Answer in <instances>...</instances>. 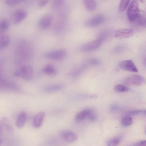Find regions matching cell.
I'll list each match as a JSON object with an SVG mask.
<instances>
[{
    "mask_svg": "<svg viewBox=\"0 0 146 146\" xmlns=\"http://www.w3.org/2000/svg\"><path fill=\"white\" fill-rule=\"evenodd\" d=\"M33 69L30 65H25L17 68L14 73V75L27 81L31 80L33 75Z\"/></svg>",
    "mask_w": 146,
    "mask_h": 146,
    "instance_id": "cell-1",
    "label": "cell"
},
{
    "mask_svg": "<svg viewBox=\"0 0 146 146\" xmlns=\"http://www.w3.org/2000/svg\"><path fill=\"white\" fill-rule=\"evenodd\" d=\"M140 13L138 3L136 0H132L129 5L127 11L128 20L131 22L135 21Z\"/></svg>",
    "mask_w": 146,
    "mask_h": 146,
    "instance_id": "cell-2",
    "label": "cell"
},
{
    "mask_svg": "<svg viewBox=\"0 0 146 146\" xmlns=\"http://www.w3.org/2000/svg\"><path fill=\"white\" fill-rule=\"evenodd\" d=\"M67 52V50L64 49H59L49 51L46 54L45 56L48 59L60 60L65 58Z\"/></svg>",
    "mask_w": 146,
    "mask_h": 146,
    "instance_id": "cell-3",
    "label": "cell"
},
{
    "mask_svg": "<svg viewBox=\"0 0 146 146\" xmlns=\"http://www.w3.org/2000/svg\"><path fill=\"white\" fill-rule=\"evenodd\" d=\"M102 39L101 38H99L87 42L82 45L81 48V50L85 52L94 50L100 47L102 44Z\"/></svg>",
    "mask_w": 146,
    "mask_h": 146,
    "instance_id": "cell-4",
    "label": "cell"
},
{
    "mask_svg": "<svg viewBox=\"0 0 146 146\" xmlns=\"http://www.w3.org/2000/svg\"><path fill=\"white\" fill-rule=\"evenodd\" d=\"M145 79L141 76L139 75H133L126 78L123 82L126 84H133L137 86H140L143 84Z\"/></svg>",
    "mask_w": 146,
    "mask_h": 146,
    "instance_id": "cell-5",
    "label": "cell"
},
{
    "mask_svg": "<svg viewBox=\"0 0 146 146\" xmlns=\"http://www.w3.org/2000/svg\"><path fill=\"white\" fill-rule=\"evenodd\" d=\"M105 18L102 15H97L87 20L85 24L89 27H96L105 21Z\"/></svg>",
    "mask_w": 146,
    "mask_h": 146,
    "instance_id": "cell-6",
    "label": "cell"
},
{
    "mask_svg": "<svg viewBox=\"0 0 146 146\" xmlns=\"http://www.w3.org/2000/svg\"><path fill=\"white\" fill-rule=\"evenodd\" d=\"M119 66L121 69L125 70L134 72L138 71V69L133 62L130 60L120 62L119 63Z\"/></svg>",
    "mask_w": 146,
    "mask_h": 146,
    "instance_id": "cell-7",
    "label": "cell"
},
{
    "mask_svg": "<svg viewBox=\"0 0 146 146\" xmlns=\"http://www.w3.org/2000/svg\"><path fill=\"white\" fill-rule=\"evenodd\" d=\"M27 12L23 9H18L15 11L13 16V19L14 22L16 24L20 23L27 16Z\"/></svg>",
    "mask_w": 146,
    "mask_h": 146,
    "instance_id": "cell-8",
    "label": "cell"
},
{
    "mask_svg": "<svg viewBox=\"0 0 146 146\" xmlns=\"http://www.w3.org/2000/svg\"><path fill=\"white\" fill-rule=\"evenodd\" d=\"M52 17L50 14H46L42 16L38 21V25L42 29L48 28L51 24L52 20Z\"/></svg>",
    "mask_w": 146,
    "mask_h": 146,
    "instance_id": "cell-9",
    "label": "cell"
},
{
    "mask_svg": "<svg viewBox=\"0 0 146 146\" xmlns=\"http://www.w3.org/2000/svg\"><path fill=\"white\" fill-rule=\"evenodd\" d=\"M61 135L62 139L68 143H73L76 141L78 139L77 135L74 133L68 130L62 131Z\"/></svg>",
    "mask_w": 146,
    "mask_h": 146,
    "instance_id": "cell-10",
    "label": "cell"
},
{
    "mask_svg": "<svg viewBox=\"0 0 146 146\" xmlns=\"http://www.w3.org/2000/svg\"><path fill=\"white\" fill-rule=\"evenodd\" d=\"M133 33V30L131 29H121L115 33V37L118 38H124L131 36Z\"/></svg>",
    "mask_w": 146,
    "mask_h": 146,
    "instance_id": "cell-11",
    "label": "cell"
},
{
    "mask_svg": "<svg viewBox=\"0 0 146 146\" xmlns=\"http://www.w3.org/2000/svg\"><path fill=\"white\" fill-rule=\"evenodd\" d=\"M93 111L92 110L88 108L85 109L81 111L76 114L75 117V120L78 122L83 121L86 118H88Z\"/></svg>",
    "mask_w": 146,
    "mask_h": 146,
    "instance_id": "cell-12",
    "label": "cell"
},
{
    "mask_svg": "<svg viewBox=\"0 0 146 146\" xmlns=\"http://www.w3.org/2000/svg\"><path fill=\"white\" fill-rule=\"evenodd\" d=\"M44 111H41L37 113L34 117L33 121V125L35 128H38L41 126L45 117Z\"/></svg>",
    "mask_w": 146,
    "mask_h": 146,
    "instance_id": "cell-13",
    "label": "cell"
},
{
    "mask_svg": "<svg viewBox=\"0 0 146 146\" xmlns=\"http://www.w3.org/2000/svg\"><path fill=\"white\" fill-rule=\"evenodd\" d=\"M27 115L25 112L22 111L20 112L17 117L16 125L18 128H21L23 127L26 122Z\"/></svg>",
    "mask_w": 146,
    "mask_h": 146,
    "instance_id": "cell-14",
    "label": "cell"
},
{
    "mask_svg": "<svg viewBox=\"0 0 146 146\" xmlns=\"http://www.w3.org/2000/svg\"><path fill=\"white\" fill-rule=\"evenodd\" d=\"M62 84H55L47 86L44 89V91L46 92H52L59 91L64 87Z\"/></svg>",
    "mask_w": 146,
    "mask_h": 146,
    "instance_id": "cell-15",
    "label": "cell"
},
{
    "mask_svg": "<svg viewBox=\"0 0 146 146\" xmlns=\"http://www.w3.org/2000/svg\"><path fill=\"white\" fill-rule=\"evenodd\" d=\"M84 4L86 8L89 11H94L96 9L97 7L96 3L94 0H84Z\"/></svg>",
    "mask_w": 146,
    "mask_h": 146,
    "instance_id": "cell-16",
    "label": "cell"
},
{
    "mask_svg": "<svg viewBox=\"0 0 146 146\" xmlns=\"http://www.w3.org/2000/svg\"><path fill=\"white\" fill-rule=\"evenodd\" d=\"M43 71L45 74L48 75H53L56 73L55 68L51 64L46 65L43 68Z\"/></svg>",
    "mask_w": 146,
    "mask_h": 146,
    "instance_id": "cell-17",
    "label": "cell"
},
{
    "mask_svg": "<svg viewBox=\"0 0 146 146\" xmlns=\"http://www.w3.org/2000/svg\"><path fill=\"white\" fill-rule=\"evenodd\" d=\"M10 42V38L7 35H3L0 38V48H3L8 45Z\"/></svg>",
    "mask_w": 146,
    "mask_h": 146,
    "instance_id": "cell-18",
    "label": "cell"
},
{
    "mask_svg": "<svg viewBox=\"0 0 146 146\" xmlns=\"http://www.w3.org/2000/svg\"><path fill=\"white\" fill-rule=\"evenodd\" d=\"M64 1L62 0H55L51 4L52 9L54 11L58 10L64 6Z\"/></svg>",
    "mask_w": 146,
    "mask_h": 146,
    "instance_id": "cell-19",
    "label": "cell"
},
{
    "mask_svg": "<svg viewBox=\"0 0 146 146\" xmlns=\"http://www.w3.org/2000/svg\"><path fill=\"white\" fill-rule=\"evenodd\" d=\"M134 22L137 25L142 27H145L146 18L144 15L141 12Z\"/></svg>",
    "mask_w": 146,
    "mask_h": 146,
    "instance_id": "cell-20",
    "label": "cell"
},
{
    "mask_svg": "<svg viewBox=\"0 0 146 146\" xmlns=\"http://www.w3.org/2000/svg\"><path fill=\"white\" fill-rule=\"evenodd\" d=\"M120 137H116L110 139L107 143V146H117L121 140Z\"/></svg>",
    "mask_w": 146,
    "mask_h": 146,
    "instance_id": "cell-21",
    "label": "cell"
},
{
    "mask_svg": "<svg viewBox=\"0 0 146 146\" xmlns=\"http://www.w3.org/2000/svg\"><path fill=\"white\" fill-rule=\"evenodd\" d=\"M121 123L123 127H128L132 124L133 119L129 116H126L122 119Z\"/></svg>",
    "mask_w": 146,
    "mask_h": 146,
    "instance_id": "cell-22",
    "label": "cell"
},
{
    "mask_svg": "<svg viewBox=\"0 0 146 146\" xmlns=\"http://www.w3.org/2000/svg\"><path fill=\"white\" fill-rule=\"evenodd\" d=\"M1 123L9 132L12 131L13 128L8 118L5 117H3L1 119Z\"/></svg>",
    "mask_w": 146,
    "mask_h": 146,
    "instance_id": "cell-23",
    "label": "cell"
},
{
    "mask_svg": "<svg viewBox=\"0 0 146 146\" xmlns=\"http://www.w3.org/2000/svg\"><path fill=\"white\" fill-rule=\"evenodd\" d=\"M130 1L128 0H123L120 1L119 5V9L121 11H123L125 10L127 7Z\"/></svg>",
    "mask_w": 146,
    "mask_h": 146,
    "instance_id": "cell-24",
    "label": "cell"
},
{
    "mask_svg": "<svg viewBox=\"0 0 146 146\" xmlns=\"http://www.w3.org/2000/svg\"><path fill=\"white\" fill-rule=\"evenodd\" d=\"M115 89L117 92H128L129 90L127 87L120 84L116 85L115 87Z\"/></svg>",
    "mask_w": 146,
    "mask_h": 146,
    "instance_id": "cell-25",
    "label": "cell"
},
{
    "mask_svg": "<svg viewBox=\"0 0 146 146\" xmlns=\"http://www.w3.org/2000/svg\"><path fill=\"white\" fill-rule=\"evenodd\" d=\"M146 113L145 110H130L127 112V114L129 115H134L141 113Z\"/></svg>",
    "mask_w": 146,
    "mask_h": 146,
    "instance_id": "cell-26",
    "label": "cell"
},
{
    "mask_svg": "<svg viewBox=\"0 0 146 146\" xmlns=\"http://www.w3.org/2000/svg\"><path fill=\"white\" fill-rule=\"evenodd\" d=\"M10 26L9 21L6 19L3 20L0 23V27L2 29L5 30L7 29Z\"/></svg>",
    "mask_w": 146,
    "mask_h": 146,
    "instance_id": "cell-27",
    "label": "cell"
},
{
    "mask_svg": "<svg viewBox=\"0 0 146 146\" xmlns=\"http://www.w3.org/2000/svg\"><path fill=\"white\" fill-rule=\"evenodd\" d=\"M21 1V0H6L5 2V3L6 5L11 6L17 5Z\"/></svg>",
    "mask_w": 146,
    "mask_h": 146,
    "instance_id": "cell-28",
    "label": "cell"
},
{
    "mask_svg": "<svg viewBox=\"0 0 146 146\" xmlns=\"http://www.w3.org/2000/svg\"><path fill=\"white\" fill-rule=\"evenodd\" d=\"M88 118L90 121L94 122L97 119V116L94 111H93Z\"/></svg>",
    "mask_w": 146,
    "mask_h": 146,
    "instance_id": "cell-29",
    "label": "cell"
},
{
    "mask_svg": "<svg viewBox=\"0 0 146 146\" xmlns=\"http://www.w3.org/2000/svg\"><path fill=\"white\" fill-rule=\"evenodd\" d=\"M48 1L47 0H42L39 1L38 3V7L41 8L44 7L48 3Z\"/></svg>",
    "mask_w": 146,
    "mask_h": 146,
    "instance_id": "cell-30",
    "label": "cell"
},
{
    "mask_svg": "<svg viewBox=\"0 0 146 146\" xmlns=\"http://www.w3.org/2000/svg\"><path fill=\"white\" fill-rule=\"evenodd\" d=\"M133 146H146V140H141L135 143Z\"/></svg>",
    "mask_w": 146,
    "mask_h": 146,
    "instance_id": "cell-31",
    "label": "cell"
},
{
    "mask_svg": "<svg viewBox=\"0 0 146 146\" xmlns=\"http://www.w3.org/2000/svg\"><path fill=\"white\" fill-rule=\"evenodd\" d=\"M1 139H0V146H1Z\"/></svg>",
    "mask_w": 146,
    "mask_h": 146,
    "instance_id": "cell-32",
    "label": "cell"
},
{
    "mask_svg": "<svg viewBox=\"0 0 146 146\" xmlns=\"http://www.w3.org/2000/svg\"><path fill=\"white\" fill-rule=\"evenodd\" d=\"M1 125H0V131L1 130Z\"/></svg>",
    "mask_w": 146,
    "mask_h": 146,
    "instance_id": "cell-33",
    "label": "cell"
},
{
    "mask_svg": "<svg viewBox=\"0 0 146 146\" xmlns=\"http://www.w3.org/2000/svg\"><path fill=\"white\" fill-rule=\"evenodd\" d=\"M133 146V145H132V146Z\"/></svg>",
    "mask_w": 146,
    "mask_h": 146,
    "instance_id": "cell-34",
    "label": "cell"
}]
</instances>
